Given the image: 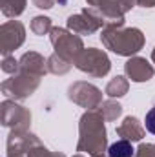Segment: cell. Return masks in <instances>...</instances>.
Here are the masks:
<instances>
[{
    "instance_id": "cell-1",
    "label": "cell",
    "mask_w": 155,
    "mask_h": 157,
    "mask_svg": "<svg viewBox=\"0 0 155 157\" xmlns=\"http://www.w3.org/2000/svg\"><path fill=\"white\" fill-rule=\"evenodd\" d=\"M108 154H110V157H131L133 155V148H131L130 143L119 141V143L110 146V152Z\"/></svg>"
},
{
    "instance_id": "cell-2",
    "label": "cell",
    "mask_w": 155,
    "mask_h": 157,
    "mask_svg": "<svg viewBox=\"0 0 155 157\" xmlns=\"http://www.w3.org/2000/svg\"><path fill=\"white\" fill-rule=\"evenodd\" d=\"M144 122H146V130L155 135V106L146 113V121H144Z\"/></svg>"
}]
</instances>
